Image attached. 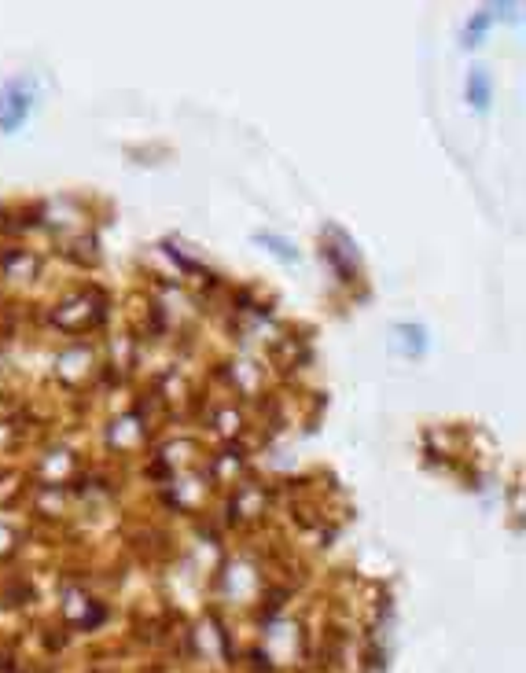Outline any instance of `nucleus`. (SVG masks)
I'll return each instance as SVG.
<instances>
[{
  "mask_svg": "<svg viewBox=\"0 0 526 673\" xmlns=\"http://www.w3.org/2000/svg\"><path fill=\"white\" fill-rule=\"evenodd\" d=\"M30 107H34V92L26 89V81H8V85L0 89V129H4V133H15V129L26 122Z\"/></svg>",
  "mask_w": 526,
  "mask_h": 673,
  "instance_id": "1",
  "label": "nucleus"
},
{
  "mask_svg": "<svg viewBox=\"0 0 526 673\" xmlns=\"http://www.w3.org/2000/svg\"><path fill=\"white\" fill-rule=\"evenodd\" d=\"M471 92H475V103H479V107H486V96H490V85H486V78H482V74H475V78L468 81V96Z\"/></svg>",
  "mask_w": 526,
  "mask_h": 673,
  "instance_id": "2",
  "label": "nucleus"
}]
</instances>
